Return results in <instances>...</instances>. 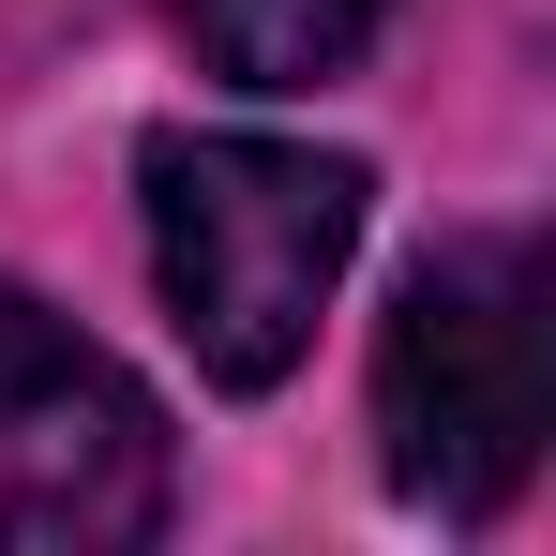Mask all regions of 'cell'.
Listing matches in <instances>:
<instances>
[{"label":"cell","mask_w":556,"mask_h":556,"mask_svg":"<svg viewBox=\"0 0 556 556\" xmlns=\"http://www.w3.org/2000/svg\"><path fill=\"white\" fill-rule=\"evenodd\" d=\"M362 256V166L301 136H151V271L226 391H271L316 346V301Z\"/></svg>","instance_id":"6da1fadb"},{"label":"cell","mask_w":556,"mask_h":556,"mask_svg":"<svg viewBox=\"0 0 556 556\" xmlns=\"http://www.w3.org/2000/svg\"><path fill=\"white\" fill-rule=\"evenodd\" d=\"M376 437L421 511H496L542 466V256L511 226L437 241L406 271L376 346Z\"/></svg>","instance_id":"7a4b0ae2"},{"label":"cell","mask_w":556,"mask_h":556,"mask_svg":"<svg viewBox=\"0 0 556 556\" xmlns=\"http://www.w3.org/2000/svg\"><path fill=\"white\" fill-rule=\"evenodd\" d=\"M166 527V421L151 391L0 286V556H105Z\"/></svg>","instance_id":"3957f363"},{"label":"cell","mask_w":556,"mask_h":556,"mask_svg":"<svg viewBox=\"0 0 556 556\" xmlns=\"http://www.w3.org/2000/svg\"><path fill=\"white\" fill-rule=\"evenodd\" d=\"M376 30H391V0H195V46L241 91H316V76L362 61Z\"/></svg>","instance_id":"277c9868"}]
</instances>
